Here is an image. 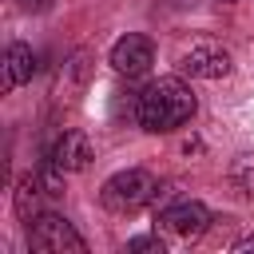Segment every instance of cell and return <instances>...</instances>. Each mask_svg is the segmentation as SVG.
Returning a JSON list of instances; mask_svg holds the SVG:
<instances>
[{"label": "cell", "mask_w": 254, "mask_h": 254, "mask_svg": "<svg viewBox=\"0 0 254 254\" xmlns=\"http://www.w3.org/2000/svg\"><path fill=\"white\" fill-rule=\"evenodd\" d=\"M155 64V44L143 32H127L111 44V67L119 75H143Z\"/></svg>", "instance_id": "cell-5"}, {"label": "cell", "mask_w": 254, "mask_h": 254, "mask_svg": "<svg viewBox=\"0 0 254 254\" xmlns=\"http://www.w3.org/2000/svg\"><path fill=\"white\" fill-rule=\"evenodd\" d=\"M36 71V52L28 44H8L4 48V91H16L32 79Z\"/></svg>", "instance_id": "cell-8"}, {"label": "cell", "mask_w": 254, "mask_h": 254, "mask_svg": "<svg viewBox=\"0 0 254 254\" xmlns=\"http://www.w3.org/2000/svg\"><path fill=\"white\" fill-rule=\"evenodd\" d=\"M234 250H254V238H242V242H234Z\"/></svg>", "instance_id": "cell-13"}, {"label": "cell", "mask_w": 254, "mask_h": 254, "mask_svg": "<svg viewBox=\"0 0 254 254\" xmlns=\"http://www.w3.org/2000/svg\"><path fill=\"white\" fill-rule=\"evenodd\" d=\"M230 183L242 198H254V155H238L230 163Z\"/></svg>", "instance_id": "cell-10"}, {"label": "cell", "mask_w": 254, "mask_h": 254, "mask_svg": "<svg viewBox=\"0 0 254 254\" xmlns=\"http://www.w3.org/2000/svg\"><path fill=\"white\" fill-rule=\"evenodd\" d=\"M48 163H56L64 175H75V171H83V167L91 163V143H87V135H79V131H64V135L52 143V151H48Z\"/></svg>", "instance_id": "cell-7"}, {"label": "cell", "mask_w": 254, "mask_h": 254, "mask_svg": "<svg viewBox=\"0 0 254 254\" xmlns=\"http://www.w3.org/2000/svg\"><path fill=\"white\" fill-rule=\"evenodd\" d=\"M183 75L190 79H222L230 75V52L218 48V44H194L187 56H183Z\"/></svg>", "instance_id": "cell-6"}, {"label": "cell", "mask_w": 254, "mask_h": 254, "mask_svg": "<svg viewBox=\"0 0 254 254\" xmlns=\"http://www.w3.org/2000/svg\"><path fill=\"white\" fill-rule=\"evenodd\" d=\"M40 194H44L40 175H24V179L16 183V214H20L24 222H32V218L40 214Z\"/></svg>", "instance_id": "cell-9"}, {"label": "cell", "mask_w": 254, "mask_h": 254, "mask_svg": "<svg viewBox=\"0 0 254 254\" xmlns=\"http://www.w3.org/2000/svg\"><path fill=\"white\" fill-rule=\"evenodd\" d=\"M159 226H163L171 238H179V242H194V238L210 226V210H206L202 202H194V198H179V202H171V206L159 214Z\"/></svg>", "instance_id": "cell-4"}, {"label": "cell", "mask_w": 254, "mask_h": 254, "mask_svg": "<svg viewBox=\"0 0 254 254\" xmlns=\"http://www.w3.org/2000/svg\"><path fill=\"white\" fill-rule=\"evenodd\" d=\"M127 250H131V254H135V250L163 254V238H159V234H139V238H131V242H127Z\"/></svg>", "instance_id": "cell-11"}, {"label": "cell", "mask_w": 254, "mask_h": 254, "mask_svg": "<svg viewBox=\"0 0 254 254\" xmlns=\"http://www.w3.org/2000/svg\"><path fill=\"white\" fill-rule=\"evenodd\" d=\"M135 115H139L143 131H155V135L159 131H175V127H183L194 115V95H190V87L179 75H163V79H155L139 95Z\"/></svg>", "instance_id": "cell-1"}, {"label": "cell", "mask_w": 254, "mask_h": 254, "mask_svg": "<svg viewBox=\"0 0 254 254\" xmlns=\"http://www.w3.org/2000/svg\"><path fill=\"white\" fill-rule=\"evenodd\" d=\"M32 250L40 254H83V234L64 214H36L32 218Z\"/></svg>", "instance_id": "cell-3"}, {"label": "cell", "mask_w": 254, "mask_h": 254, "mask_svg": "<svg viewBox=\"0 0 254 254\" xmlns=\"http://www.w3.org/2000/svg\"><path fill=\"white\" fill-rule=\"evenodd\" d=\"M99 198H103V206L115 210V214H135V210H143L147 202L159 198V183H155L143 167H127V171H119V175H111V179L103 183Z\"/></svg>", "instance_id": "cell-2"}, {"label": "cell", "mask_w": 254, "mask_h": 254, "mask_svg": "<svg viewBox=\"0 0 254 254\" xmlns=\"http://www.w3.org/2000/svg\"><path fill=\"white\" fill-rule=\"evenodd\" d=\"M20 8H28V12H40V8H48V0H20Z\"/></svg>", "instance_id": "cell-12"}]
</instances>
